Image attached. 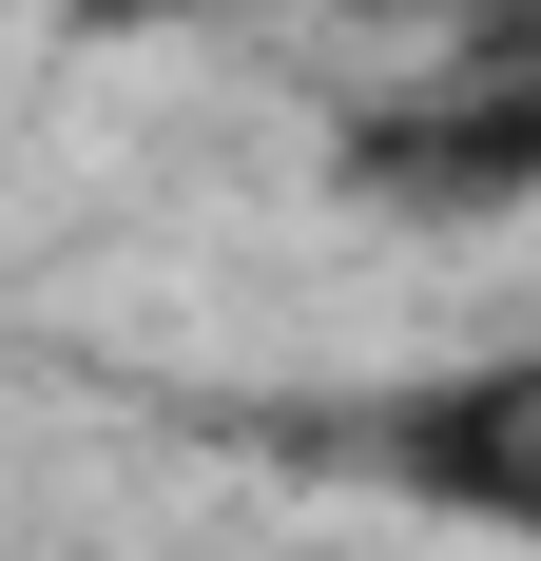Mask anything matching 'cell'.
<instances>
[{
	"label": "cell",
	"mask_w": 541,
	"mask_h": 561,
	"mask_svg": "<svg viewBox=\"0 0 541 561\" xmlns=\"http://www.w3.org/2000/svg\"><path fill=\"white\" fill-rule=\"evenodd\" d=\"M348 194L426 214V232H484V214L541 194V39H522V0L445 20L426 58H387V98L348 116Z\"/></svg>",
	"instance_id": "cell-1"
},
{
	"label": "cell",
	"mask_w": 541,
	"mask_h": 561,
	"mask_svg": "<svg viewBox=\"0 0 541 561\" xmlns=\"http://www.w3.org/2000/svg\"><path fill=\"white\" fill-rule=\"evenodd\" d=\"M78 39H194V20H270V0H58Z\"/></svg>",
	"instance_id": "cell-3"
},
{
	"label": "cell",
	"mask_w": 541,
	"mask_h": 561,
	"mask_svg": "<svg viewBox=\"0 0 541 561\" xmlns=\"http://www.w3.org/2000/svg\"><path fill=\"white\" fill-rule=\"evenodd\" d=\"M270 446H310V465H368L387 504H426V523H484V542H522V523H541V348H464L445 388L329 407V426H270Z\"/></svg>",
	"instance_id": "cell-2"
}]
</instances>
